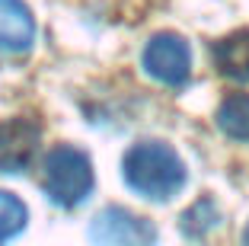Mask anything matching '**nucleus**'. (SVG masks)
I'll return each instance as SVG.
<instances>
[{
	"mask_svg": "<svg viewBox=\"0 0 249 246\" xmlns=\"http://www.w3.org/2000/svg\"><path fill=\"white\" fill-rule=\"evenodd\" d=\"M214 67L236 83H249V29H236L214 45Z\"/></svg>",
	"mask_w": 249,
	"mask_h": 246,
	"instance_id": "nucleus-7",
	"label": "nucleus"
},
{
	"mask_svg": "<svg viewBox=\"0 0 249 246\" xmlns=\"http://www.w3.org/2000/svg\"><path fill=\"white\" fill-rule=\"evenodd\" d=\"M89 240L96 246H157V227L134 211L109 205L93 217Z\"/></svg>",
	"mask_w": 249,
	"mask_h": 246,
	"instance_id": "nucleus-4",
	"label": "nucleus"
},
{
	"mask_svg": "<svg viewBox=\"0 0 249 246\" xmlns=\"http://www.w3.org/2000/svg\"><path fill=\"white\" fill-rule=\"evenodd\" d=\"M211 227H217V208H214L211 198H201L195 202L189 211L182 214V230L189 237H205Z\"/></svg>",
	"mask_w": 249,
	"mask_h": 246,
	"instance_id": "nucleus-10",
	"label": "nucleus"
},
{
	"mask_svg": "<svg viewBox=\"0 0 249 246\" xmlns=\"http://www.w3.org/2000/svg\"><path fill=\"white\" fill-rule=\"evenodd\" d=\"M243 246H249V227L243 230Z\"/></svg>",
	"mask_w": 249,
	"mask_h": 246,
	"instance_id": "nucleus-11",
	"label": "nucleus"
},
{
	"mask_svg": "<svg viewBox=\"0 0 249 246\" xmlns=\"http://www.w3.org/2000/svg\"><path fill=\"white\" fill-rule=\"evenodd\" d=\"M141 64L154 80H160L163 87L179 90L192 77V48L176 32H157L154 38H147Z\"/></svg>",
	"mask_w": 249,
	"mask_h": 246,
	"instance_id": "nucleus-3",
	"label": "nucleus"
},
{
	"mask_svg": "<svg viewBox=\"0 0 249 246\" xmlns=\"http://www.w3.org/2000/svg\"><path fill=\"white\" fill-rule=\"evenodd\" d=\"M93 163L73 144H58L42 163V189L58 208H77L93 192Z\"/></svg>",
	"mask_w": 249,
	"mask_h": 246,
	"instance_id": "nucleus-2",
	"label": "nucleus"
},
{
	"mask_svg": "<svg viewBox=\"0 0 249 246\" xmlns=\"http://www.w3.org/2000/svg\"><path fill=\"white\" fill-rule=\"evenodd\" d=\"M26 217H29V211L19 198L10 192H0V246H7L16 233H22Z\"/></svg>",
	"mask_w": 249,
	"mask_h": 246,
	"instance_id": "nucleus-9",
	"label": "nucleus"
},
{
	"mask_svg": "<svg viewBox=\"0 0 249 246\" xmlns=\"http://www.w3.org/2000/svg\"><path fill=\"white\" fill-rule=\"evenodd\" d=\"M217 128L233 141H249V93H233L220 102Z\"/></svg>",
	"mask_w": 249,
	"mask_h": 246,
	"instance_id": "nucleus-8",
	"label": "nucleus"
},
{
	"mask_svg": "<svg viewBox=\"0 0 249 246\" xmlns=\"http://www.w3.org/2000/svg\"><path fill=\"white\" fill-rule=\"evenodd\" d=\"M36 42V19L22 0H0V55H26Z\"/></svg>",
	"mask_w": 249,
	"mask_h": 246,
	"instance_id": "nucleus-6",
	"label": "nucleus"
},
{
	"mask_svg": "<svg viewBox=\"0 0 249 246\" xmlns=\"http://www.w3.org/2000/svg\"><path fill=\"white\" fill-rule=\"evenodd\" d=\"M42 144V128L32 118H3L0 122V173H22L29 170Z\"/></svg>",
	"mask_w": 249,
	"mask_h": 246,
	"instance_id": "nucleus-5",
	"label": "nucleus"
},
{
	"mask_svg": "<svg viewBox=\"0 0 249 246\" xmlns=\"http://www.w3.org/2000/svg\"><path fill=\"white\" fill-rule=\"evenodd\" d=\"M122 176L131 192L150 202H169L185 186V163L163 141H138L122 160Z\"/></svg>",
	"mask_w": 249,
	"mask_h": 246,
	"instance_id": "nucleus-1",
	"label": "nucleus"
}]
</instances>
